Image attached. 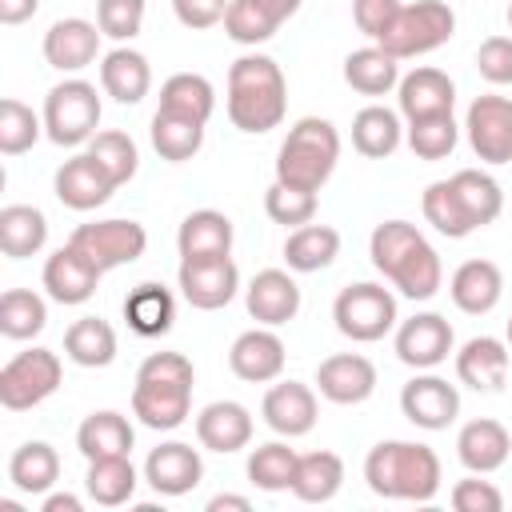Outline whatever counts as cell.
Wrapping results in <instances>:
<instances>
[{
  "label": "cell",
  "mask_w": 512,
  "mask_h": 512,
  "mask_svg": "<svg viewBox=\"0 0 512 512\" xmlns=\"http://www.w3.org/2000/svg\"><path fill=\"white\" fill-rule=\"evenodd\" d=\"M140 476L132 468L128 456H104V460H88V476H84V488L88 496L100 504V508H120L132 500Z\"/></svg>",
  "instance_id": "obj_42"
},
{
  "label": "cell",
  "mask_w": 512,
  "mask_h": 512,
  "mask_svg": "<svg viewBox=\"0 0 512 512\" xmlns=\"http://www.w3.org/2000/svg\"><path fill=\"white\" fill-rule=\"evenodd\" d=\"M100 128V96L96 84L72 76L48 88L44 96V136L60 148H80Z\"/></svg>",
  "instance_id": "obj_6"
},
{
  "label": "cell",
  "mask_w": 512,
  "mask_h": 512,
  "mask_svg": "<svg viewBox=\"0 0 512 512\" xmlns=\"http://www.w3.org/2000/svg\"><path fill=\"white\" fill-rule=\"evenodd\" d=\"M332 320L336 332L356 340V344H376L396 328V296L376 284V280H356L348 288L336 292L332 300Z\"/></svg>",
  "instance_id": "obj_7"
},
{
  "label": "cell",
  "mask_w": 512,
  "mask_h": 512,
  "mask_svg": "<svg viewBox=\"0 0 512 512\" xmlns=\"http://www.w3.org/2000/svg\"><path fill=\"white\" fill-rule=\"evenodd\" d=\"M456 456H460V464H464L468 472L488 476V472H496V468L508 464V456H512V436H508V428H504L500 420H488V416L468 420V424L460 428V436H456Z\"/></svg>",
  "instance_id": "obj_24"
},
{
  "label": "cell",
  "mask_w": 512,
  "mask_h": 512,
  "mask_svg": "<svg viewBox=\"0 0 512 512\" xmlns=\"http://www.w3.org/2000/svg\"><path fill=\"white\" fill-rule=\"evenodd\" d=\"M68 244L80 248L100 272H112V268L136 264L144 256L148 232L136 220H92V224H76Z\"/></svg>",
  "instance_id": "obj_9"
},
{
  "label": "cell",
  "mask_w": 512,
  "mask_h": 512,
  "mask_svg": "<svg viewBox=\"0 0 512 512\" xmlns=\"http://www.w3.org/2000/svg\"><path fill=\"white\" fill-rule=\"evenodd\" d=\"M48 244V220L32 204H4L0 208V252L8 260L36 256Z\"/></svg>",
  "instance_id": "obj_35"
},
{
  "label": "cell",
  "mask_w": 512,
  "mask_h": 512,
  "mask_svg": "<svg viewBox=\"0 0 512 512\" xmlns=\"http://www.w3.org/2000/svg\"><path fill=\"white\" fill-rule=\"evenodd\" d=\"M196 368L184 352H152L136 368L132 384V416L152 432H172L192 412Z\"/></svg>",
  "instance_id": "obj_1"
},
{
  "label": "cell",
  "mask_w": 512,
  "mask_h": 512,
  "mask_svg": "<svg viewBox=\"0 0 512 512\" xmlns=\"http://www.w3.org/2000/svg\"><path fill=\"white\" fill-rule=\"evenodd\" d=\"M172 12L184 28H212V24H224V12H228V0H172Z\"/></svg>",
  "instance_id": "obj_56"
},
{
  "label": "cell",
  "mask_w": 512,
  "mask_h": 512,
  "mask_svg": "<svg viewBox=\"0 0 512 512\" xmlns=\"http://www.w3.org/2000/svg\"><path fill=\"white\" fill-rule=\"evenodd\" d=\"M404 140V124H400V112L384 108V104H368L352 116V148L368 160H384L400 148Z\"/></svg>",
  "instance_id": "obj_33"
},
{
  "label": "cell",
  "mask_w": 512,
  "mask_h": 512,
  "mask_svg": "<svg viewBox=\"0 0 512 512\" xmlns=\"http://www.w3.org/2000/svg\"><path fill=\"white\" fill-rule=\"evenodd\" d=\"M64 356L80 368H108L116 360V332L100 316H80L64 332Z\"/></svg>",
  "instance_id": "obj_37"
},
{
  "label": "cell",
  "mask_w": 512,
  "mask_h": 512,
  "mask_svg": "<svg viewBox=\"0 0 512 512\" xmlns=\"http://www.w3.org/2000/svg\"><path fill=\"white\" fill-rule=\"evenodd\" d=\"M48 324V304L32 288H8L0 296V332L8 340H32Z\"/></svg>",
  "instance_id": "obj_43"
},
{
  "label": "cell",
  "mask_w": 512,
  "mask_h": 512,
  "mask_svg": "<svg viewBox=\"0 0 512 512\" xmlns=\"http://www.w3.org/2000/svg\"><path fill=\"white\" fill-rule=\"evenodd\" d=\"M8 480H12L20 492H28V496L52 492V484L60 480V456H56V448H52L48 440H28V444H20V448L12 452V460H8Z\"/></svg>",
  "instance_id": "obj_38"
},
{
  "label": "cell",
  "mask_w": 512,
  "mask_h": 512,
  "mask_svg": "<svg viewBox=\"0 0 512 512\" xmlns=\"http://www.w3.org/2000/svg\"><path fill=\"white\" fill-rule=\"evenodd\" d=\"M124 320L136 336L144 340H156V336H168L172 332V320H176V296L156 284V280H144L136 284L128 296H124Z\"/></svg>",
  "instance_id": "obj_29"
},
{
  "label": "cell",
  "mask_w": 512,
  "mask_h": 512,
  "mask_svg": "<svg viewBox=\"0 0 512 512\" xmlns=\"http://www.w3.org/2000/svg\"><path fill=\"white\" fill-rule=\"evenodd\" d=\"M100 88L116 100V104H140L152 88V64L144 52L136 48H112L100 60Z\"/></svg>",
  "instance_id": "obj_27"
},
{
  "label": "cell",
  "mask_w": 512,
  "mask_h": 512,
  "mask_svg": "<svg viewBox=\"0 0 512 512\" xmlns=\"http://www.w3.org/2000/svg\"><path fill=\"white\" fill-rule=\"evenodd\" d=\"M100 268L72 244L56 248L48 260H44V292L56 300V304H88L100 288Z\"/></svg>",
  "instance_id": "obj_19"
},
{
  "label": "cell",
  "mask_w": 512,
  "mask_h": 512,
  "mask_svg": "<svg viewBox=\"0 0 512 512\" xmlns=\"http://www.w3.org/2000/svg\"><path fill=\"white\" fill-rule=\"evenodd\" d=\"M404 140H408L412 156H420V160H444V156H452V148L460 140V124L452 120V112L420 116V120H408Z\"/></svg>",
  "instance_id": "obj_46"
},
{
  "label": "cell",
  "mask_w": 512,
  "mask_h": 512,
  "mask_svg": "<svg viewBox=\"0 0 512 512\" xmlns=\"http://www.w3.org/2000/svg\"><path fill=\"white\" fill-rule=\"evenodd\" d=\"M396 12H400V0H352V20L372 44L380 40V32L392 24Z\"/></svg>",
  "instance_id": "obj_55"
},
{
  "label": "cell",
  "mask_w": 512,
  "mask_h": 512,
  "mask_svg": "<svg viewBox=\"0 0 512 512\" xmlns=\"http://www.w3.org/2000/svg\"><path fill=\"white\" fill-rule=\"evenodd\" d=\"M296 464H300V452L296 448H288L284 440H268V444L252 448V456H248V480L260 492H284V488H292Z\"/></svg>",
  "instance_id": "obj_44"
},
{
  "label": "cell",
  "mask_w": 512,
  "mask_h": 512,
  "mask_svg": "<svg viewBox=\"0 0 512 512\" xmlns=\"http://www.w3.org/2000/svg\"><path fill=\"white\" fill-rule=\"evenodd\" d=\"M88 152L100 160V168L116 180V184H128L140 168V152H136V140L120 128H108V132H96L88 140Z\"/></svg>",
  "instance_id": "obj_49"
},
{
  "label": "cell",
  "mask_w": 512,
  "mask_h": 512,
  "mask_svg": "<svg viewBox=\"0 0 512 512\" xmlns=\"http://www.w3.org/2000/svg\"><path fill=\"white\" fill-rule=\"evenodd\" d=\"M452 32H456V12L444 0H416V4H400V12L392 16V24L380 32L376 44L396 60H412L444 48Z\"/></svg>",
  "instance_id": "obj_5"
},
{
  "label": "cell",
  "mask_w": 512,
  "mask_h": 512,
  "mask_svg": "<svg viewBox=\"0 0 512 512\" xmlns=\"http://www.w3.org/2000/svg\"><path fill=\"white\" fill-rule=\"evenodd\" d=\"M448 184H452V196H456L464 220L472 224V232L484 228V224H492V220L504 212V192H500V184H496L488 172H480V168H460V172L448 176Z\"/></svg>",
  "instance_id": "obj_32"
},
{
  "label": "cell",
  "mask_w": 512,
  "mask_h": 512,
  "mask_svg": "<svg viewBox=\"0 0 512 512\" xmlns=\"http://www.w3.org/2000/svg\"><path fill=\"white\" fill-rule=\"evenodd\" d=\"M268 4H272V12H276L280 20H292V16L300 12V4H304V0H268Z\"/></svg>",
  "instance_id": "obj_60"
},
{
  "label": "cell",
  "mask_w": 512,
  "mask_h": 512,
  "mask_svg": "<svg viewBox=\"0 0 512 512\" xmlns=\"http://www.w3.org/2000/svg\"><path fill=\"white\" fill-rule=\"evenodd\" d=\"M476 72L488 84H512V36H488L476 48Z\"/></svg>",
  "instance_id": "obj_54"
},
{
  "label": "cell",
  "mask_w": 512,
  "mask_h": 512,
  "mask_svg": "<svg viewBox=\"0 0 512 512\" xmlns=\"http://www.w3.org/2000/svg\"><path fill=\"white\" fill-rule=\"evenodd\" d=\"M36 8H40V0H0V24H24V20H32L36 16Z\"/></svg>",
  "instance_id": "obj_57"
},
{
  "label": "cell",
  "mask_w": 512,
  "mask_h": 512,
  "mask_svg": "<svg viewBox=\"0 0 512 512\" xmlns=\"http://www.w3.org/2000/svg\"><path fill=\"white\" fill-rule=\"evenodd\" d=\"M84 504H80V496H72V492H48L44 496V512H80Z\"/></svg>",
  "instance_id": "obj_59"
},
{
  "label": "cell",
  "mask_w": 512,
  "mask_h": 512,
  "mask_svg": "<svg viewBox=\"0 0 512 512\" xmlns=\"http://www.w3.org/2000/svg\"><path fill=\"white\" fill-rule=\"evenodd\" d=\"M344 484V460L336 452H308L300 456L296 464V476H292V496L304 500V504H328Z\"/></svg>",
  "instance_id": "obj_40"
},
{
  "label": "cell",
  "mask_w": 512,
  "mask_h": 512,
  "mask_svg": "<svg viewBox=\"0 0 512 512\" xmlns=\"http://www.w3.org/2000/svg\"><path fill=\"white\" fill-rule=\"evenodd\" d=\"M340 256V232L328 224H300L284 240V264L292 272H320Z\"/></svg>",
  "instance_id": "obj_36"
},
{
  "label": "cell",
  "mask_w": 512,
  "mask_h": 512,
  "mask_svg": "<svg viewBox=\"0 0 512 512\" xmlns=\"http://www.w3.org/2000/svg\"><path fill=\"white\" fill-rule=\"evenodd\" d=\"M396 104L404 120H420V116H440L452 112L456 104V84L448 72L440 68H412L408 76H400L396 84Z\"/></svg>",
  "instance_id": "obj_23"
},
{
  "label": "cell",
  "mask_w": 512,
  "mask_h": 512,
  "mask_svg": "<svg viewBox=\"0 0 512 512\" xmlns=\"http://www.w3.org/2000/svg\"><path fill=\"white\" fill-rule=\"evenodd\" d=\"M448 296H452V304L460 312L488 316L500 304V296H504V272H500V264H492V260H464L452 272V280H448Z\"/></svg>",
  "instance_id": "obj_25"
},
{
  "label": "cell",
  "mask_w": 512,
  "mask_h": 512,
  "mask_svg": "<svg viewBox=\"0 0 512 512\" xmlns=\"http://www.w3.org/2000/svg\"><path fill=\"white\" fill-rule=\"evenodd\" d=\"M464 132L472 152L484 164H512V100L508 96H476L468 104Z\"/></svg>",
  "instance_id": "obj_12"
},
{
  "label": "cell",
  "mask_w": 512,
  "mask_h": 512,
  "mask_svg": "<svg viewBox=\"0 0 512 512\" xmlns=\"http://www.w3.org/2000/svg\"><path fill=\"white\" fill-rule=\"evenodd\" d=\"M224 104H228V120L248 136L280 128V120L288 112V80H284L280 64L260 52L232 60Z\"/></svg>",
  "instance_id": "obj_2"
},
{
  "label": "cell",
  "mask_w": 512,
  "mask_h": 512,
  "mask_svg": "<svg viewBox=\"0 0 512 512\" xmlns=\"http://www.w3.org/2000/svg\"><path fill=\"white\" fill-rule=\"evenodd\" d=\"M284 360H288L284 340H280L268 324L240 332V336L232 340V348H228V368H232L244 384H272V380H280Z\"/></svg>",
  "instance_id": "obj_15"
},
{
  "label": "cell",
  "mask_w": 512,
  "mask_h": 512,
  "mask_svg": "<svg viewBox=\"0 0 512 512\" xmlns=\"http://www.w3.org/2000/svg\"><path fill=\"white\" fill-rule=\"evenodd\" d=\"M148 136H152V148L160 152V160H168V164H184V160H192V156L200 152V144H204V124L156 108Z\"/></svg>",
  "instance_id": "obj_41"
},
{
  "label": "cell",
  "mask_w": 512,
  "mask_h": 512,
  "mask_svg": "<svg viewBox=\"0 0 512 512\" xmlns=\"http://www.w3.org/2000/svg\"><path fill=\"white\" fill-rule=\"evenodd\" d=\"M52 188H56V200H60L64 208H72V212H92V208L108 204L120 184L100 168V160H96L92 152H76L72 160H64V164L56 168Z\"/></svg>",
  "instance_id": "obj_14"
},
{
  "label": "cell",
  "mask_w": 512,
  "mask_h": 512,
  "mask_svg": "<svg viewBox=\"0 0 512 512\" xmlns=\"http://www.w3.org/2000/svg\"><path fill=\"white\" fill-rule=\"evenodd\" d=\"M400 412L408 424L424 428V432H444L456 416H460V392L456 384H448L444 376L416 372L404 388H400Z\"/></svg>",
  "instance_id": "obj_11"
},
{
  "label": "cell",
  "mask_w": 512,
  "mask_h": 512,
  "mask_svg": "<svg viewBox=\"0 0 512 512\" xmlns=\"http://www.w3.org/2000/svg\"><path fill=\"white\" fill-rule=\"evenodd\" d=\"M136 444V432L128 424L124 412L116 408H100L92 416H84V424L76 428V448L84 460H104V456H128Z\"/></svg>",
  "instance_id": "obj_30"
},
{
  "label": "cell",
  "mask_w": 512,
  "mask_h": 512,
  "mask_svg": "<svg viewBox=\"0 0 512 512\" xmlns=\"http://www.w3.org/2000/svg\"><path fill=\"white\" fill-rule=\"evenodd\" d=\"M248 508H252V500L248 496H232V492H220V496L208 500V512H248Z\"/></svg>",
  "instance_id": "obj_58"
},
{
  "label": "cell",
  "mask_w": 512,
  "mask_h": 512,
  "mask_svg": "<svg viewBox=\"0 0 512 512\" xmlns=\"http://www.w3.org/2000/svg\"><path fill=\"white\" fill-rule=\"evenodd\" d=\"M420 208H424V220H428L440 236H448V240H464V236H472V224L464 220V212H460V204H456L448 180H432V184L424 188Z\"/></svg>",
  "instance_id": "obj_50"
},
{
  "label": "cell",
  "mask_w": 512,
  "mask_h": 512,
  "mask_svg": "<svg viewBox=\"0 0 512 512\" xmlns=\"http://www.w3.org/2000/svg\"><path fill=\"white\" fill-rule=\"evenodd\" d=\"M44 132V116H36L24 100L4 96L0 100V152L4 156H20L28 152Z\"/></svg>",
  "instance_id": "obj_48"
},
{
  "label": "cell",
  "mask_w": 512,
  "mask_h": 512,
  "mask_svg": "<svg viewBox=\"0 0 512 512\" xmlns=\"http://www.w3.org/2000/svg\"><path fill=\"white\" fill-rule=\"evenodd\" d=\"M452 344H456V332L440 312H416L396 324V356L416 372L444 364L452 356Z\"/></svg>",
  "instance_id": "obj_13"
},
{
  "label": "cell",
  "mask_w": 512,
  "mask_h": 512,
  "mask_svg": "<svg viewBox=\"0 0 512 512\" xmlns=\"http://www.w3.org/2000/svg\"><path fill=\"white\" fill-rule=\"evenodd\" d=\"M144 480L156 496H188L200 480H204V460L192 444L184 440H168L160 448L148 452L144 460Z\"/></svg>",
  "instance_id": "obj_18"
},
{
  "label": "cell",
  "mask_w": 512,
  "mask_h": 512,
  "mask_svg": "<svg viewBox=\"0 0 512 512\" xmlns=\"http://www.w3.org/2000/svg\"><path fill=\"white\" fill-rule=\"evenodd\" d=\"M144 12L148 4L144 0H96V24L104 36L112 40H132L140 28H144Z\"/></svg>",
  "instance_id": "obj_52"
},
{
  "label": "cell",
  "mask_w": 512,
  "mask_h": 512,
  "mask_svg": "<svg viewBox=\"0 0 512 512\" xmlns=\"http://www.w3.org/2000/svg\"><path fill=\"white\" fill-rule=\"evenodd\" d=\"M508 28H512V4H508Z\"/></svg>",
  "instance_id": "obj_62"
},
{
  "label": "cell",
  "mask_w": 512,
  "mask_h": 512,
  "mask_svg": "<svg viewBox=\"0 0 512 512\" xmlns=\"http://www.w3.org/2000/svg\"><path fill=\"white\" fill-rule=\"evenodd\" d=\"M176 252L180 260H200V256H232V220L216 208H196L180 220L176 232Z\"/></svg>",
  "instance_id": "obj_28"
},
{
  "label": "cell",
  "mask_w": 512,
  "mask_h": 512,
  "mask_svg": "<svg viewBox=\"0 0 512 512\" xmlns=\"http://www.w3.org/2000/svg\"><path fill=\"white\" fill-rule=\"evenodd\" d=\"M160 108L208 124L212 112H216V88L200 72H176V76H168L160 84Z\"/></svg>",
  "instance_id": "obj_39"
},
{
  "label": "cell",
  "mask_w": 512,
  "mask_h": 512,
  "mask_svg": "<svg viewBox=\"0 0 512 512\" xmlns=\"http://www.w3.org/2000/svg\"><path fill=\"white\" fill-rule=\"evenodd\" d=\"M504 332H508V348H512V316H508V328Z\"/></svg>",
  "instance_id": "obj_61"
},
{
  "label": "cell",
  "mask_w": 512,
  "mask_h": 512,
  "mask_svg": "<svg viewBox=\"0 0 512 512\" xmlns=\"http://www.w3.org/2000/svg\"><path fill=\"white\" fill-rule=\"evenodd\" d=\"M392 288H400V296L408 300H432L444 284V264H440V252L428 244V240H416L408 248V256L392 268L388 276Z\"/></svg>",
  "instance_id": "obj_34"
},
{
  "label": "cell",
  "mask_w": 512,
  "mask_h": 512,
  "mask_svg": "<svg viewBox=\"0 0 512 512\" xmlns=\"http://www.w3.org/2000/svg\"><path fill=\"white\" fill-rule=\"evenodd\" d=\"M452 508L456 512H500L504 508V492L492 480H476V472L468 480L452 484Z\"/></svg>",
  "instance_id": "obj_53"
},
{
  "label": "cell",
  "mask_w": 512,
  "mask_h": 512,
  "mask_svg": "<svg viewBox=\"0 0 512 512\" xmlns=\"http://www.w3.org/2000/svg\"><path fill=\"white\" fill-rule=\"evenodd\" d=\"M244 304H248V316L256 324L280 328V324L296 320V312H300V284L284 268H264V272L252 276V284L244 292Z\"/></svg>",
  "instance_id": "obj_21"
},
{
  "label": "cell",
  "mask_w": 512,
  "mask_h": 512,
  "mask_svg": "<svg viewBox=\"0 0 512 512\" xmlns=\"http://www.w3.org/2000/svg\"><path fill=\"white\" fill-rule=\"evenodd\" d=\"M344 84L360 96H388L400 84V60L380 44L356 48L344 56Z\"/></svg>",
  "instance_id": "obj_31"
},
{
  "label": "cell",
  "mask_w": 512,
  "mask_h": 512,
  "mask_svg": "<svg viewBox=\"0 0 512 512\" xmlns=\"http://www.w3.org/2000/svg\"><path fill=\"white\" fill-rule=\"evenodd\" d=\"M336 160H340L336 124L324 116H300L276 152V180L292 184V188L320 192L328 184V176L336 172Z\"/></svg>",
  "instance_id": "obj_4"
},
{
  "label": "cell",
  "mask_w": 512,
  "mask_h": 512,
  "mask_svg": "<svg viewBox=\"0 0 512 512\" xmlns=\"http://www.w3.org/2000/svg\"><path fill=\"white\" fill-rule=\"evenodd\" d=\"M100 24L84 20V16H64L44 32V60L56 72H80L88 64H96L100 56Z\"/></svg>",
  "instance_id": "obj_20"
},
{
  "label": "cell",
  "mask_w": 512,
  "mask_h": 512,
  "mask_svg": "<svg viewBox=\"0 0 512 512\" xmlns=\"http://www.w3.org/2000/svg\"><path fill=\"white\" fill-rule=\"evenodd\" d=\"M364 480L384 500H416L428 504L440 492V456L416 440H380L364 456Z\"/></svg>",
  "instance_id": "obj_3"
},
{
  "label": "cell",
  "mask_w": 512,
  "mask_h": 512,
  "mask_svg": "<svg viewBox=\"0 0 512 512\" xmlns=\"http://www.w3.org/2000/svg\"><path fill=\"white\" fill-rule=\"evenodd\" d=\"M284 20L272 12L268 0H228V12H224V32L228 40L236 44H264L276 36Z\"/></svg>",
  "instance_id": "obj_45"
},
{
  "label": "cell",
  "mask_w": 512,
  "mask_h": 512,
  "mask_svg": "<svg viewBox=\"0 0 512 512\" xmlns=\"http://www.w3.org/2000/svg\"><path fill=\"white\" fill-rule=\"evenodd\" d=\"M196 440L208 452H240L252 444V412L240 400H212L200 416H196Z\"/></svg>",
  "instance_id": "obj_22"
},
{
  "label": "cell",
  "mask_w": 512,
  "mask_h": 512,
  "mask_svg": "<svg viewBox=\"0 0 512 512\" xmlns=\"http://www.w3.org/2000/svg\"><path fill=\"white\" fill-rule=\"evenodd\" d=\"M60 376H64V368H60V356L52 348L16 352L0 368V404L8 412H28L60 388Z\"/></svg>",
  "instance_id": "obj_8"
},
{
  "label": "cell",
  "mask_w": 512,
  "mask_h": 512,
  "mask_svg": "<svg viewBox=\"0 0 512 512\" xmlns=\"http://www.w3.org/2000/svg\"><path fill=\"white\" fill-rule=\"evenodd\" d=\"M508 376V344L496 336H472L456 352V380L472 392H496Z\"/></svg>",
  "instance_id": "obj_26"
},
{
  "label": "cell",
  "mask_w": 512,
  "mask_h": 512,
  "mask_svg": "<svg viewBox=\"0 0 512 512\" xmlns=\"http://www.w3.org/2000/svg\"><path fill=\"white\" fill-rule=\"evenodd\" d=\"M316 412H320L316 392H312L308 384H300V380H276V384L264 392V404H260L264 424H268L276 436H288V440L308 436V432L316 428Z\"/></svg>",
  "instance_id": "obj_17"
},
{
  "label": "cell",
  "mask_w": 512,
  "mask_h": 512,
  "mask_svg": "<svg viewBox=\"0 0 512 512\" xmlns=\"http://www.w3.org/2000/svg\"><path fill=\"white\" fill-rule=\"evenodd\" d=\"M416 240H424V232H420L416 224H408V220H384V224H376V228H372V236H368L372 268L388 280V276H392V268L408 256V248H412Z\"/></svg>",
  "instance_id": "obj_47"
},
{
  "label": "cell",
  "mask_w": 512,
  "mask_h": 512,
  "mask_svg": "<svg viewBox=\"0 0 512 512\" xmlns=\"http://www.w3.org/2000/svg\"><path fill=\"white\" fill-rule=\"evenodd\" d=\"M176 288H180V296H184L192 308H200V312H216V308L232 304V296L240 292V268H236L232 256L180 260Z\"/></svg>",
  "instance_id": "obj_10"
},
{
  "label": "cell",
  "mask_w": 512,
  "mask_h": 512,
  "mask_svg": "<svg viewBox=\"0 0 512 512\" xmlns=\"http://www.w3.org/2000/svg\"><path fill=\"white\" fill-rule=\"evenodd\" d=\"M264 212H268V220H272V224L300 228V224H308V220L316 216V192L272 180V184H268V192H264Z\"/></svg>",
  "instance_id": "obj_51"
},
{
  "label": "cell",
  "mask_w": 512,
  "mask_h": 512,
  "mask_svg": "<svg viewBox=\"0 0 512 512\" xmlns=\"http://www.w3.org/2000/svg\"><path fill=\"white\" fill-rule=\"evenodd\" d=\"M316 392L328 404H364L376 392V364L360 352H336L316 368Z\"/></svg>",
  "instance_id": "obj_16"
}]
</instances>
